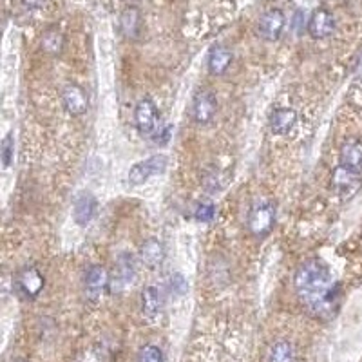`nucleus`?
<instances>
[{"instance_id":"15","label":"nucleus","mask_w":362,"mask_h":362,"mask_svg":"<svg viewBox=\"0 0 362 362\" xmlns=\"http://www.w3.org/2000/svg\"><path fill=\"white\" fill-rule=\"evenodd\" d=\"M140 259L145 267L156 268L165 261V247L160 239L151 238L140 247Z\"/></svg>"},{"instance_id":"1","label":"nucleus","mask_w":362,"mask_h":362,"mask_svg":"<svg viewBox=\"0 0 362 362\" xmlns=\"http://www.w3.org/2000/svg\"><path fill=\"white\" fill-rule=\"evenodd\" d=\"M293 286L306 310L319 319H332L339 308L341 286L335 283L328 267L321 259L300 264L293 277Z\"/></svg>"},{"instance_id":"14","label":"nucleus","mask_w":362,"mask_h":362,"mask_svg":"<svg viewBox=\"0 0 362 362\" xmlns=\"http://www.w3.org/2000/svg\"><path fill=\"white\" fill-rule=\"evenodd\" d=\"M296 122H297V112L290 107H283V109H276V111L272 112L270 119H268V125H270L274 134L284 136L292 131Z\"/></svg>"},{"instance_id":"27","label":"nucleus","mask_w":362,"mask_h":362,"mask_svg":"<svg viewBox=\"0 0 362 362\" xmlns=\"http://www.w3.org/2000/svg\"><path fill=\"white\" fill-rule=\"evenodd\" d=\"M28 8H40L44 4V0H22Z\"/></svg>"},{"instance_id":"11","label":"nucleus","mask_w":362,"mask_h":362,"mask_svg":"<svg viewBox=\"0 0 362 362\" xmlns=\"http://www.w3.org/2000/svg\"><path fill=\"white\" fill-rule=\"evenodd\" d=\"M111 283L109 272L102 264H93L86 274V292L93 300H98L103 290L107 288Z\"/></svg>"},{"instance_id":"22","label":"nucleus","mask_w":362,"mask_h":362,"mask_svg":"<svg viewBox=\"0 0 362 362\" xmlns=\"http://www.w3.org/2000/svg\"><path fill=\"white\" fill-rule=\"evenodd\" d=\"M0 156H2V165H4V169H9L13 163V158H15V140H13V132H8L4 140H2Z\"/></svg>"},{"instance_id":"24","label":"nucleus","mask_w":362,"mask_h":362,"mask_svg":"<svg viewBox=\"0 0 362 362\" xmlns=\"http://www.w3.org/2000/svg\"><path fill=\"white\" fill-rule=\"evenodd\" d=\"M194 218L202 223H210L216 218V205L214 203H202L194 212Z\"/></svg>"},{"instance_id":"5","label":"nucleus","mask_w":362,"mask_h":362,"mask_svg":"<svg viewBox=\"0 0 362 362\" xmlns=\"http://www.w3.org/2000/svg\"><path fill=\"white\" fill-rule=\"evenodd\" d=\"M332 187L342 199L354 198L362 187V174L339 165L332 174Z\"/></svg>"},{"instance_id":"6","label":"nucleus","mask_w":362,"mask_h":362,"mask_svg":"<svg viewBox=\"0 0 362 362\" xmlns=\"http://www.w3.org/2000/svg\"><path fill=\"white\" fill-rule=\"evenodd\" d=\"M160 112L153 100L144 98L134 107V124L141 134H154L158 131Z\"/></svg>"},{"instance_id":"21","label":"nucleus","mask_w":362,"mask_h":362,"mask_svg":"<svg viewBox=\"0 0 362 362\" xmlns=\"http://www.w3.org/2000/svg\"><path fill=\"white\" fill-rule=\"evenodd\" d=\"M42 49L47 54H58L64 49V35L58 29H49L42 37Z\"/></svg>"},{"instance_id":"17","label":"nucleus","mask_w":362,"mask_h":362,"mask_svg":"<svg viewBox=\"0 0 362 362\" xmlns=\"http://www.w3.org/2000/svg\"><path fill=\"white\" fill-rule=\"evenodd\" d=\"M339 165L362 174V144L361 141H350L341 148Z\"/></svg>"},{"instance_id":"7","label":"nucleus","mask_w":362,"mask_h":362,"mask_svg":"<svg viewBox=\"0 0 362 362\" xmlns=\"http://www.w3.org/2000/svg\"><path fill=\"white\" fill-rule=\"evenodd\" d=\"M136 279V261L131 254H122L116 261L115 267V277H112V290L115 292H122V290L129 288L132 281Z\"/></svg>"},{"instance_id":"23","label":"nucleus","mask_w":362,"mask_h":362,"mask_svg":"<svg viewBox=\"0 0 362 362\" xmlns=\"http://www.w3.org/2000/svg\"><path fill=\"white\" fill-rule=\"evenodd\" d=\"M138 362H163V354L158 346H144L138 354Z\"/></svg>"},{"instance_id":"20","label":"nucleus","mask_w":362,"mask_h":362,"mask_svg":"<svg viewBox=\"0 0 362 362\" xmlns=\"http://www.w3.org/2000/svg\"><path fill=\"white\" fill-rule=\"evenodd\" d=\"M296 354L288 341H277L268 351V362H293Z\"/></svg>"},{"instance_id":"13","label":"nucleus","mask_w":362,"mask_h":362,"mask_svg":"<svg viewBox=\"0 0 362 362\" xmlns=\"http://www.w3.org/2000/svg\"><path fill=\"white\" fill-rule=\"evenodd\" d=\"M96 206H98V203H96V198L93 196V194H82V196L76 198V202H74V209H73L74 223L80 226L89 225L96 214Z\"/></svg>"},{"instance_id":"25","label":"nucleus","mask_w":362,"mask_h":362,"mask_svg":"<svg viewBox=\"0 0 362 362\" xmlns=\"http://www.w3.org/2000/svg\"><path fill=\"white\" fill-rule=\"evenodd\" d=\"M170 288H173V292L176 293V296H183V293L187 292V288H189V284H187L185 277L181 276V274H174V276L170 277Z\"/></svg>"},{"instance_id":"26","label":"nucleus","mask_w":362,"mask_h":362,"mask_svg":"<svg viewBox=\"0 0 362 362\" xmlns=\"http://www.w3.org/2000/svg\"><path fill=\"white\" fill-rule=\"evenodd\" d=\"M305 24L308 25V22L305 21V13L297 11L293 15V29H296V33H303L305 31Z\"/></svg>"},{"instance_id":"3","label":"nucleus","mask_w":362,"mask_h":362,"mask_svg":"<svg viewBox=\"0 0 362 362\" xmlns=\"http://www.w3.org/2000/svg\"><path fill=\"white\" fill-rule=\"evenodd\" d=\"M167 156L163 154H156V156H151L144 161H138L131 167L129 170V183L134 187H140L144 185L145 181H148L153 176H158V174L163 173L167 169Z\"/></svg>"},{"instance_id":"18","label":"nucleus","mask_w":362,"mask_h":362,"mask_svg":"<svg viewBox=\"0 0 362 362\" xmlns=\"http://www.w3.org/2000/svg\"><path fill=\"white\" fill-rule=\"evenodd\" d=\"M161 292L156 286H147V288L141 292V312L147 319H156L161 312Z\"/></svg>"},{"instance_id":"8","label":"nucleus","mask_w":362,"mask_h":362,"mask_svg":"<svg viewBox=\"0 0 362 362\" xmlns=\"http://www.w3.org/2000/svg\"><path fill=\"white\" fill-rule=\"evenodd\" d=\"M62 102L66 111L73 116L86 115L87 109H89V96H87L86 90L80 86H76V83H69V86L64 87Z\"/></svg>"},{"instance_id":"19","label":"nucleus","mask_w":362,"mask_h":362,"mask_svg":"<svg viewBox=\"0 0 362 362\" xmlns=\"http://www.w3.org/2000/svg\"><path fill=\"white\" fill-rule=\"evenodd\" d=\"M140 13L136 8H127L122 13V18H119V25H122V31L125 33V37L136 38L140 33Z\"/></svg>"},{"instance_id":"10","label":"nucleus","mask_w":362,"mask_h":362,"mask_svg":"<svg viewBox=\"0 0 362 362\" xmlns=\"http://www.w3.org/2000/svg\"><path fill=\"white\" fill-rule=\"evenodd\" d=\"M216 111H218V100L212 93L209 90H203L194 96L192 102V118L194 122L205 125L209 124L210 119L214 118Z\"/></svg>"},{"instance_id":"9","label":"nucleus","mask_w":362,"mask_h":362,"mask_svg":"<svg viewBox=\"0 0 362 362\" xmlns=\"http://www.w3.org/2000/svg\"><path fill=\"white\" fill-rule=\"evenodd\" d=\"M284 24H286V18H284V13L281 9H268L263 17L259 18V35L267 40H279V37L283 35Z\"/></svg>"},{"instance_id":"16","label":"nucleus","mask_w":362,"mask_h":362,"mask_svg":"<svg viewBox=\"0 0 362 362\" xmlns=\"http://www.w3.org/2000/svg\"><path fill=\"white\" fill-rule=\"evenodd\" d=\"M232 58L234 57H232V51L228 47H225V45H216V47H212V51L209 54V71L214 76H221L230 67Z\"/></svg>"},{"instance_id":"4","label":"nucleus","mask_w":362,"mask_h":362,"mask_svg":"<svg viewBox=\"0 0 362 362\" xmlns=\"http://www.w3.org/2000/svg\"><path fill=\"white\" fill-rule=\"evenodd\" d=\"M45 286V277L38 268L25 267L18 270L17 277H15V288L21 293L24 299H35L40 296V292Z\"/></svg>"},{"instance_id":"12","label":"nucleus","mask_w":362,"mask_h":362,"mask_svg":"<svg viewBox=\"0 0 362 362\" xmlns=\"http://www.w3.org/2000/svg\"><path fill=\"white\" fill-rule=\"evenodd\" d=\"M335 31V18L328 9H317L308 21V33L313 38H328Z\"/></svg>"},{"instance_id":"2","label":"nucleus","mask_w":362,"mask_h":362,"mask_svg":"<svg viewBox=\"0 0 362 362\" xmlns=\"http://www.w3.org/2000/svg\"><path fill=\"white\" fill-rule=\"evenodd\" d=\"M276 226V206L270 202H257L248 214V230L254 238L264 239Z\"/></svg>"}]
</instances>
